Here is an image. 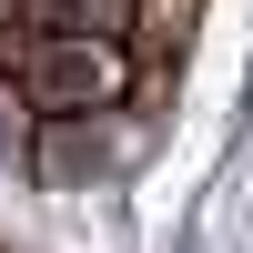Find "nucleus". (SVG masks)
I'll return each instance as SVG.
<instances>
[{"label":"nucleus","mask_w":253,"mask_h":253,"mask_svg":"<svg viewBox=\"0 0 253 253\" xmlns=\"http://www.w3.org/2000/svg\"><path fill=\"white\" fill-rule=\"evenodd\" d=\"M132 10H142V0H71V31H101V41H132Z\"/></svg>","instance_id":"2"},{"label":"nucleus","mask_w":253,"mask_h":253,"mask_svg":"<svg viewBox=\"0 0 253 253\" xmlns=\"http://www.w3.org/2000/svg\"><path fill=\"white\" fill-rule=\"evenodd\" d=\"M10 81H20V112L31 122H101V112H122L142 91L132 41H101V31H41L10 61Z\"/></svg>","instance_id":"1"},{"label":"nucleus","mask_w":253,"mask_h":253,"mask_svg":"<svg viewBox=\"0 0 253 253\" xmlns=\"http://www.w3.org/2000/svg\"><path fill=\"white\" fill-rule=\"evenodd\" d=\"M20 51H31V41H20L10 20H0V81H10V61H20Z\"/></svg>","instance_id":"3"}]
</instances>
